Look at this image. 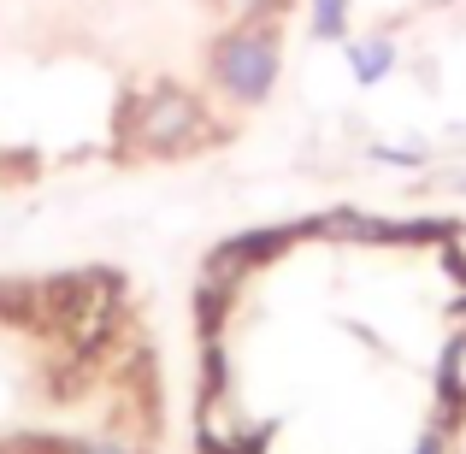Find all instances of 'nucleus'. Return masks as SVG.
I'll list each match as a JSON object with an SVG mask.
<instances>
[{
    "label": "nucleus",
    "mask_w": 466,
    "mask_h": 454,
    "mask_svg": "<svg viewBox=\"0 0 466 454\" xmlns=\"http://www.w3.org/2000/svg\"><path fill=\"white\" fill-rule=\"evenodd\" d=\"M125 130H130V142L154 159H171V154H189V148H201V142H213V118H207L201 101H195L189 89H177V83H159V89L137 95L130 113H125Z\"/></svg>",
    "instance_id": "f257e3e1"
},
{
    "label": "nucleus",
    "mask_w": 466,
    "mask_h": 454,
    "mask_svg": "<svg viewBox=\"0 0 466 454\" xmlns=\"http://www.w3.org/2000/svg\"><path fill=\"white\" fill-rule=\"evenodd\" d=\"M349 18H354V0H308L313 42H349Z\"/></svg>",
    "instance_id": "20e7f679"
},
{
    "label": "nucleus",
    "mask_w": 466,
    "mask_h": 454,
    "mask_svg": "<svg viewBox=\"0 0 466 454\" xmlns=\"http://www.w3.org/2000/svg\"><path fill=\"white\" fill-rule=\"evenodd\" d=\"M71 454H142V449H130V443H118V437H101V443H77Z\"/></svg>",
    "instance_id": "0eeeda50"
},
{
    "label": "nucleus",
    "mask_w": 466,
    "mask_h": 454,
    "mask_svg": "<svg viewBox=\"0 0 466 454\" xmlns=\"http://www.w3.org/2000/svg\"><path fill=\"white\" fill-rule=\"evenodd\" d=\"M342 59H349V77L360 83V89H378V83L396 71V35H349L342 42Z\"/></svg>",
    "instance_id": "7ed1b4c3"
},
{
    "label": "nucleus",
    "mask_w": 466,
    "mask_h": 454,
    "mask_svg": "<svg viewBox=\"0 0 466 454\" xmlns=\"http://www.w3.org/2000/svg\"><path fill=\"white\" fill-rule=\"evenodd\" d=\"M278 66H284V47H278L272 24H237L213 47V83L237 106H260L278 83Z\"/></svg>",
    "instance_id": "f03ea898"
},
{
    "label": "nucleus",
    "mask_w": 466,
    "mask_h": 454,
    "mask_svg": "<svg viewBox=\"0 0 466 454\" xmlns=\"http://www.w3.org/2000/svg\"><path fill=\"white\" fill-rule=\"evenodd\" d=\"M443 254H449V272L466 284V225H449V237H443Z\"/></svg>",
    "instance_id": "423d86ee"
},
{
    "label": "nucleus",
    "mask_w": 466,
    "mask_h": 454,
    "mask_svg": "<svg viewBox=\"0 0 466 454\" xmlns=\"http://www.w3.org/2000/svg\"><path fill=\"white\" fill-rule=\"evenodd\" d=\"M413 454H449V443H443V431H425L420 443H413Z\"/></svg>",
    "instance_id": "6e6552de"
},
{
    "label": "nucleus",
    "mask_w": 466,
    "mask_h": 454,
    "mask_svg": "<svg viewBox=\"0 0 466 454\" xmlns=\"http://www.w3.org/2000/svg\"><path fill=\"white\" fill-rule=\"evenodd\" d=\"M0 454H71V443H59V437H47V431H18V437L0 443Z\"/></svg>",
    "instance_id": "39448f33"
}]
</instances>
